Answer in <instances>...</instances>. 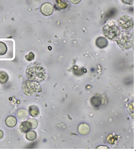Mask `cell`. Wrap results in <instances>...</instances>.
<instances>
[{
  "instance_id": "cell-1",
  "label": "cell",
  "mask_w": 136,
  "mask_h": 151,
  "mask_svg": "<svg viewBox=\"0 0 136 151\" xmlns=\"http://www.w3.org/2000/svg\"><path fill=\"white\" fill-rule=\"evenodd\" d=\"M103 33L109 39H115L120 34V30L114 23H108L103 28Z\"/></svg>"
},
{
  "instance_id": "cell-2",
  "label": "cell",
  "mask_w": 136,
  "mask_h": 151,
  "mask_svg": "<svg viewBox=\"0 0 136 151\" xmlns=\"http://www.w3.org/2000/svg\"><path fill=\"white\" fill-rule=\"evenodd\" d=\"M133 37L132 35L130 33H125L118 40L119 45L125 49H129L132 45Z\"/></svg>"
},
{
  "instance_id": "cell-3",
  "label": "cell",
  "mask_w": 136,
  "mask_h": 151,
  "mask_svg": "<svg viewBox=\"0 0 136 151\" xmlns=\"http://www.w3.org/2000/svg\"><path fill=\"white\" fill-rule=\"evenodd\" d=\"M119 25L125 30H131L133 25V21L131 18L126 16L122 17L119 20Z\"/></svg>"
},
{
  "instance_id": "cell-4",
  "label": "cell",
  "mask_w": 136,
  "mask_h": 151,
  "mask_svg": "<svg viewBox=\"0 0 136 151\" xmlns=\"http://www.w3.org/2000/svg\"><path fill=\"white\" fill-rule=\"evenodd\" d=\"M42 11L46 15H50L53 12V7L52 4L49 3H45L41 8Z\"/></svg>"
},
{
  "instance_id": "cell-5",
  "label": "cell",
  "mask_w": 136,
  "mask_h": 151,
  "mask_svg": "<svg viewBox=\"0 0 136 151\" xmlns=\"http://www.w3.org/2000/svg\"><path fill=\"white\" fill-rule=\"evenodd\" d=\"M97 46L99 47L103 48L108 45V41L104 37H100L97 39L96 41Z\"/></svg>"
},
{
  "instance_id": "cell-6",
  "label": "cell",
  "mask_w": 136,
  "mask_h": 151,
  "mask_svg": "<svg viewBox=\"0 0 136 151\" xmlns=\"http://www.w3.org/2000/svg\"><path fill=\"white\" fill-rule=\"evenodd\" d=\"M56 2L57 3L58 6L60 9H65L67 7V4L62 2L61 0H57Z\"/></svg>"
},
{
  "instance_id": "cell-7",
  "label": "cell",
  "mask_w": 136,
  "mask_h": 151,
  "mask_svg": "<svg viewBox=\"0 0 136 151\" xmlns=\"http://www.w3.org/2000/svg\"><path fill=\"white\" fill-rule=\"evenodd\" d=\"M70 1L73 4H78L80 3L81 0H70Z\"/></svg>"
}]
</instances>
